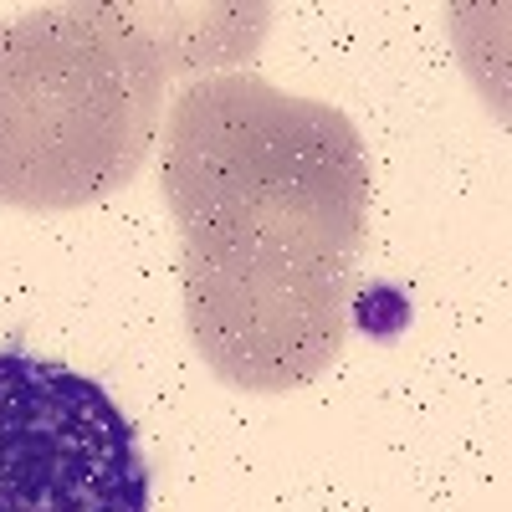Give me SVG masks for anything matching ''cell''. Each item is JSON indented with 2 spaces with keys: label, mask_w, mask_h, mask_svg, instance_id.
Wrapping results in <instances>:
<instances>
[{
  "label": "cell",
  "mask_w": 512,
  "mask_h": 512,
  "mask_svg": "<svg viewBox=\"0 0 512 512\" xmlns=\"http://www.w3.org/2000/svg\"><path fill=\"white\" fill-rule=\"evenodd\" d=\"M175 72L159 6H36L0 21V205L77 210L123 190Z\"/></svg>",
  "instance_id": "6da1fadb"
},
{
  "label": "cell",
  "mask_w": 512,
  "mask_h": 512,
  "mask_svg": "<svg viewBox=\"0 0 512 512\" xmlns=\"http://www.w3.org/2000/svg\"><path fill=\"white\" fill-rule=\"evenodd\" d=\"M159 190L180 236H282L359 256L374 180L333 103L216 72L169 103Z\"/></svg>",
  "instance_id": "7a4b0ae2"
},
{
  "label": "cell",
  "mask_w": 512,
  "mask_h": 512,
  "mask_svg": "<svg viewBox=\"0 0 512 512\" xmlns=\"http://www.w3.org/2000/svg\"><path fill=\"white\" fill-rule=\"evenodd\" d=\"M359 256L282 236H185V323L200 359L251 395L318 379L349 338Z\"/></svg>",
  "instance_id": "3957f363"
},
{
  "label": "cell",
  "mask_w": 512,
  "mask_h": 512,
  "mask_svg": "<svg viewBox=\"0 0 512 512\" xmlns=\"http://www.w3.org/2000/svg\"><path fill=\"white\" fill-rule=\"evenodd\" d=\"M134 420L98 379L0 354V512H149Z\"/></svg>",
  "instance_id": "277c9868"
}]
</instances>
